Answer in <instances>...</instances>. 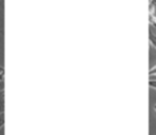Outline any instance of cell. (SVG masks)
Here are the masks:
<instances>
[{"instance_id": "cell-12", "label": "cell", "mask_w": 156, "mask_h": 135, "mask_svg": "<svg viewBox=\"0 0 156 135\" xmlns=\"http://www.w3.org/2000/svg\"><path fill=\"white\" fill-rule=\"evenodd\" d=\"M154 111H156V104H155V105H154Z\"/></svg>"}, {"instance_id": "cell-7", "label": "cell", "mask_w": 156, "mask_h": 135, "mask_svg": "<svg viewBox=\"0 0 156 135\" xmlns=\"http://www.w3.org/2000/svg\"><path fill=\"white\" fill-rule=\"evenodd\" d=\"M149 87L152 88V89H155L156 90V79L150 78V81H149Z\"/></svg>"}, {"instance_id": "cell-10", "label": "cell", "mask_w": 156, "mask_h": 135, "mask_svg": "<svg viewBox=\"0 0 156 135\" xmlns=\"http://www.w3.org/2000/svg\"><path fill=\"white\" fill-rule=\"evenodd\" d=\"M5 5V0H0V8H3Z\"/></svg>"}, {"instance_id": "cell-11", "label": "cell", "mask_w": 156, "mask_h": 135, "mask_svg": "<svg viewBox=\"0 0 156 135\" xmlns=\"http://www.w3.org/2000/svg\"><path fill=\"white\" fill-rule=\"evenodd\" d=\"M0 72H5V69H3V67L1 64H0Z\"/></svg>"}, {"instance_id": "cell-1", "label": "cell", "mask_w": 156, "mask_h": 135, "mask_svg": "<svg viewBox=\"0 0 156 135\" xmlns=\"http://www.w3.org/2000/svg\"><path fill=\"white\" fill-rule=\"evenodd\" d=\"M5 113V91H0V114Z\"/></svg>"}, {"instance_id": "cell-5", "label": "cell", "mask_w": 156, "mask_h": 135, "mask_svg": "<svg viewBox=\"0 0 156 135\" xmlns=\"http://www.w3.org/2000/svg\"><path fill=\"white\" fill-rule=\"evenodd\" d=\"M5 113H1L0 114V130L2 129V126H5Z\"/></svg>"}, {"instance_id": "cell-4", "label": "cell", "mask_w": 156, "mask_h": 135, "mask_svg": "<svg viewBox=\"0 0 156 135\" xmlns=\"http://www.w3.org/2000/svg\"><path fill=\"white\" fill-rule=\"evenodd\" d=\"M149 41H150V44L153 46L154 48L156 49V35H154L152 31H150V35H149Z\"/></svg>"}, {"instance_id": "cell-2", "label": "cell", "mask_w": 156, "mask_h": 135, "mask_svg": "<svg viewBox=\"0 0 156 135\" xmlns=\"http://www.w3.org/2000/svg\"><path fill=\"white\" fill-rule=\"evenodd\" d=\"M149 24L156 28V13H149Z\"/></svg>"}, {"instance_id": "cell-3", "label": "cell", "mask_w": 156, "mask_h": 135, "mask_svg": "<svg viewBox=\"0 0 156 135\" xmlns=\"http://www.w3.org/2000/svg\"><path fill=\"white\" fill-rule=\"evenodd\" d=\"M149 13H156V0H150Z\"/></svg>"}, {"instance_id": "cell-6", "label": "cell", "mask_w": 156, "mask_h": 135, "mask_svg": "<svg viewBox=\"0 0 156 135\" xmlns=\"http://www.w3.org/2000/svg\"><path fill=\"white\" fill-rule=\"evenodd\" d=\"M149 75H150V78H151L152 76H156V64L153 65V67L150 68L149 70Z\"/></svg>"}, {"instance_id": "cell-9", "label": "cell", "mask_w": 156, "mask_h": 135, "mask_svg": "<svg viewBox=\"0 0 156 135\" xmlns=\"http://www.w3.org/2000/svg\"><path fill=\"white\" fill-rule=\"evenodd\" d=\"M3 75H5V72H0V79L5 81V77H3Z\"/></svg>"}, {"instance_id": "cell-8", "label": "cell", "mask_w": 156, "mask_h": 135, "mask_svg": "<svg viewBox=\"0 0 156 135\" xmlns=\"http://www.w3.org/2000/svg\"><path fill=\"white\" fill-rule=\"evenodd\" d=\"M0 91H5V81L0 79Z\"/></svg>"}]
</instances>
